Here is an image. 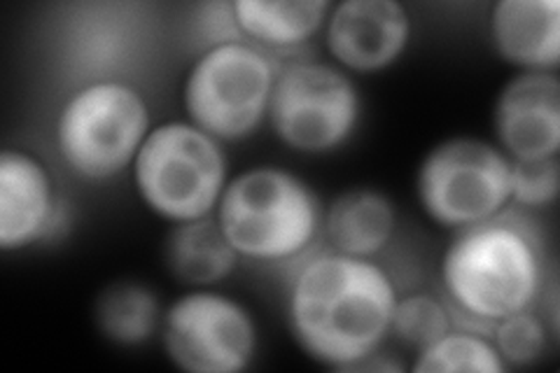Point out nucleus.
<instances>
[{
  "mask_svg": "<svg viewBox=\"0 0 560 373\" xmlns=\"http://www.w3.org/2000/svg\"><path fill=\"white\" fill-rule=\"evenodd\" d=\"M411 40V16L397 0H343L325 22L329 57L350 73L390 68Z\"/></svg>",
  "mask_w": 560,
  "mask_h": 373,
  "instance_id": "9d476101",
  "label": "nucleus"
},
{
  "mask_svg": "<svg viewBox=\"0 0 560 373\" xmlns=\"http://www.w3.org/2000/svg\"><path fill=\"white\" fill-rule=\"evenodd\" d=\"M560 189L558 156L512 162V203L521 208L553 206Z\"/></svg>",
  "mask_w": 560,
  "mask_h": 373,
  "instance_id": "412c9836",
  "label": "nucleus"
},
{
  "mask_svg": "<svg viewBox=\"0 0 560 373\" xmlns=\"http://www.w3.org/2000/svg\"><path fill=\"white\" fill-rule=\"evenodd\" d=\"M360 115V89L346 70L323 61H294L276 75L267 117L285 148L327 154L353 138Z\"/></svg>",
  "mask_w": 560,
  "mask_h": 373,
  "instance_id": "6e6552de",
  "label": "nucleus"
},
{
  "mask_svg": "<svg viewBox=\"0 0 560 373\" xmlns=\"http://www.w3.org/2000/svg\"><path fill=\"white\" fill-rule=\"evenodd\" d=\"M493 327V346L498 348L506 369L533 366L545 358L549 348V329L545 319L533 313V308L504 317Z\"/></svg>",
  "mask_w": 560,
  "mask_h": 373,
  "instance_id": "aec40b11",
  "label": "nucleus"
},
{
  "mask_svg": "<svg viewBox=\"0 0 560 373\" xmlns=\"http://www.w3.org/2000/svg\"><path fill=\"white\" fill-rule=\"evenodd\" d=\"M331 3L327 0H236L232 12L241 35L253 45L292 49L325 28Z\"/></svg>",
  "mask_w": 560,
  "mask_h": 373,
  "instance_id": "dca6fc26",
  "label": "nucleus"
},
{
  "mask_svg": "<svg viewBox=\"0 0 560 373\" xmlns=\"http://www.w3.org/2000/svg\"><path fill=\"white\" fill-rule=\"evenodd\" d=\"M150 131L143 94L125 80L105 78L80 86L61 105L55 136L63 164L101 183L133 166Z\"/></svg>",
  "mask_w": 560,
  "mask_h": 373,
  "instance_id": "39448f33",
  "label": "nucleus"
},
{
  "mask_svg": "<svg viewBox=\"0 0 560 373\" xmlns=\"http://www.w3.org/2000/svg\"><path fill=\"white\" fill-rule=\"evenodd\" d=\"M416 194L434 224L455 231L481 224L512 203V159L483 138H446L420 162Z\"/></svg>",
  "mask_w": 560,
  "mask_h": 373,
  "instance_id": "0eeeda50",
  "label": "nucleus"
},
{
  "mask_svg": "<svg viewBox=\"0 0 560 373\" xmlns=\"http://www.w3.org/2000/svg\"><path fill=\"white\" fill-rule=\"evenodd\" d=\"M493 131L512 162L560 152V80L556 73H518L495 98Z\"/></svg>",
  "mask_w": 560,
  "mask_h": 373,
  "instance_id": "9b49d317",
  "label": "nucleus"
},
{
  "mask_svg": "<svg viewBox=\"0 0 560 373\" xmlns=\"http://www.w3.org/2000/svg\"><path fill=\"white\" fill-rule=\"evenodd\" d=\"M395 229V203L372 187L343 189L323 212V231L331 250L350 257L374 259L393 243Z\"/></svg>",
  "mask_w": 560,
  "mask_h": 373,
  "instance_id": "4468645a",
  "label": "nucleus"
},
{
  "mask_svg": "<svg viewBox=\"0 0 560 373\" xmlns=\"http://www.w3.org/2000/svg\"><path fill=\"white\" fill-rule=\"evenodd\" d=\"M488 31L502 61L523 73H556L560 63L558 0H498Z\"/></svg>",
  "mask_w": 560,
  "mask_h": 373,
  "instance_id": "ddd939ff",
  "label": "nucleus"
},
{
  "mask_svg": "<svg viewBox=\"0 0 560 373\" xmlns=\"http://www.w3.org/2000/svg\"><path fill=\"white\" fill-rule=\"evenodd\" d=\"M440 276L455 308L469 319L495 325L533 308L545 292V241L528 220L500 212L458 229L442 255Z\"/></svg>",
  "mask_w": 560,
  "mask_h": 373,
  "instance_id": "f03ea898",
  "label": "nucleus"
},
{
  "mask_svg": "<svg viewBox=\"0 0 560 373\" xmlns=\"http://www.w3.org/2000/svg\"><path fill=\"white\" fill-rule=\"evenodd\" d=\"M323 206L300 175L255 166L226 183L215 218L238 257L285 261L304 255L323 229Z\"/></svg>",
  "mask_w": 560,
  "mask_h": 373,
  "instance_id": "7ed1b4c3",
  "label": "nucleus"
},
{
  "mask_svg": "<svg viewBox=\"0 0 560 373\" xmlns=\"http://www.w3.org/2000/svg\"><path fill=\"white\" fill-rule=\"evenodd\" d=\"M160 296L140 280H115L94 301V323L115 346L136 348L148 343L162 327Z\"/></svg>",
  "mask_w": 560,
  "mask_h": 373,
  "instance_id": "f3484780",
  "label": "nucleus"
},
{
  "mask_svg": "<svg viewBox=\"0 0 560 373\" xmlns=\"http://www.w3.org/2000/svg\"><path fill=\"white\" fill-rule=\"evenodd\" d=\"M397 288L374 259L323 253L294 276L288 325L318 364L353 371L390 336Z\"/></svg>",
  "mask_w": 560,
  "mask_h": 373,
  "instance_id": "f257e3e1",
  "label": "nucleus"
},
{
  "mask_svg": "<svg viewBox=\"0 0 560 373\" xmlns=\"http://www.w3.org/2000/svg\"><path fill=\"white\" fill-rule=\"evenodd\" d=\"M131 168L140 201L173 224L215 215L230 183L220 140L180 119L154 127Z\"/></svg>",
  "mask_w": 560,
  "mask_h": 373,
  "instance_id": "20e7f679",
  "label": "nucleus"
},
{
  "mask_svg": "<svg viewBox=\"0 0 560 373\" xmlns=\"http://www.w3.org/2000/svg\"><path fill=\"white\" fill-rule=\"evenodd\" d=\"M59 215L47 166L26 150L0 154V250L16 253L43 241Z\"/></svg>",
  "mask_w": 560,
  "mask_h": 373,
  "instance_id": "f8f14e48",
  "label": "nucleus"
},
{
  "mask_svg": "<svg viewBox=\"0 0 560 373\" xmlns=\"http://www.w3.org/2000/svg\"><path fill=\"white\" fill-rule=\"evenodd\" d=\"M276 75L267 51L248 40L210 45L183 86L187 121L220 143L245 140L269 115Z\"/></svg>",
  "mask_w": 560,
  "mask_h": 373,
  "instance_id": "423d86ee",
  "label": "nucleus"
},
{
  "mask_svg": "<svg viewBox=\"0 0 560 373\" xmlns=\"http://www.w3.org/2000/svg\"><path fill=\"white\" fill-rule=\"evenodd\" d=\"M451 329V313L444 301L428 292L397 296L390 334L411 348H425Z\"/></svg>",
  "mask_w": 560,
  "mask_h": 373,
  "instance_id": "6ab92c4d",
  "label": "nucleus"
},
{
  "mask_svg": "<svg viewBox=\"0 0 560 373\" xmlns=\"http://www.w3.org/2000/svg\"><path fill=\"white\" fill-rule=\"evenodd\" d=\"M416 373H506L493 341L469 331L448 329L440 339L418 350Z\"/></svg>",
  "mask_w": 560,
  "mask_h": 373,
  "instance_id": "a211bd4d",
  "label": "nucleus"
},
{
  "mask_svg": "<svg viewBox=\"0 0 560 373\" xmlns=\"http://www.w3.org/2000/svg\"><path fill=\"white\" fill-rule=\"evenodd\" d=\"M238 259L215 215L173 224L164 241L168 273L189 288L218 285L234 273Z\"/></svg>",
  "mask_w": 560,
  "mask_h": 373,
  "instance_id": "2eb2a0df",
  "label": "nucleus"
},
{
  "mask_svg": "<svg viewBox=\"0 0 560 373\" xmlns=\"http://www.w3.org/2000/svg\"><path fill=\"white\" fill-rule=\"evenodd\" d=\"M166 358L187 373H241L257 358L253 313L230 294L191 288L164 311Z\"/></svg>",
  "mask_w": 560,
  "mask_h": 373,
  "instance_id": "1a4fd4ad",
  "label": "nucleus"
}]
</instances>
